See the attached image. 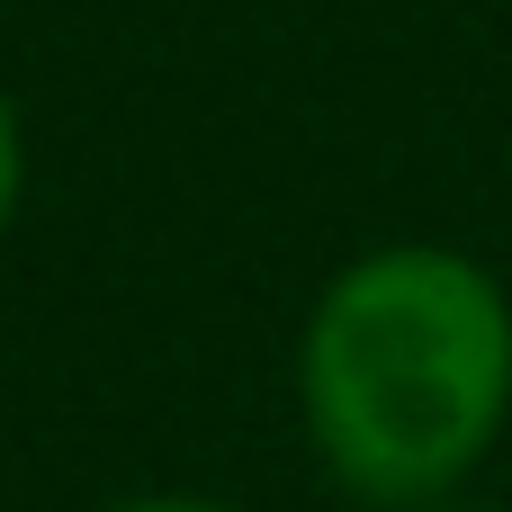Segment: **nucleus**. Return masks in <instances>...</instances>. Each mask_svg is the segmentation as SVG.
Listing matches in <instances>:
<instances>
[{"mask_svg":"<svg viewBox=\"0 0 512 512\" xmlns=\"http://www.w3.org/2000/svg\"><path fill=\"white\" fill-rule=\"evenodd\" d=\"M297 405L351 504L459 495L512 423V297L450 243H387L324 279L297 333Z\"/></svg>","mask_w":512,"mask_h":512,"instance_id":"1","label":"nucleus"},{"mask_svg":"<svg viewBox=\"0 0 512 512\" xmlns=\"http://www.w3.org/2000/svg\"><path fill=\"white\" fill-rule=\"evenodd\" d=\"M18 189H27V144H18V108L0 90V225L18 216Z\"/></svg>","mask_w":512,"mask_h":512,"instance_id":"2","label":"nucleus"},{"mask_svg":"<svg viewBox=\"0 0 512 512\" xmlns=\"http://www.w3.org/2000/svg\"><path fill=\"white\" fill-rule=\"evenodd\" d=\"M108 512H243V504H216V495H126Z\"/></svg>","mask_w":512,"mask_h":512,"instance_id":"3","label":"nucleus"},{"mask_svg":"<svg viewBox=\"0 0 512 512\" xmlns=\"http://www.w3.org/2000/svg\"><path fill=\"white\" fill-rule=\"evenodd\" d=\"M423 512H504V504H459V495H441V504H423Z\"/></svg>","mask_w":512,"mask_h":512,"instance_id":"4","label":"nucleus"}]
</instances>
